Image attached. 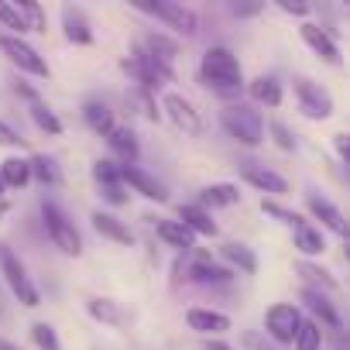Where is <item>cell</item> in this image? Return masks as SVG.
I'll use <instances>...</instances> for the list:
<instances>
[{
  "label": "cell",
  "instance_id": "obj_9",
  "mask_svg": "<svg viewBox=\"0 0 350 350\" xmlns=\"http://www.w3.org/2000/svg\"><path fill=\"white\" fill-rule=\"evenodd\" d=\"M299 323H302V312H299V306H292V302H278V306H271V309L265 312V329H268L278 343H292L295 333H299Z\"/></svg>",
  "mask_w": 350,
  "mask_h": 350
},
{
  "label": "cell",
  "instance_id": "obj_12",
  "mask_svg": "<svg viewBox=\"0 0 350 350\" xmlns=\"http://www.w3.org/2000/svg\"><path fill=\"white\" fill-rule=\"evenodd\" d=\"M299 31H302V42H306V45H309V49L326 62V66H340V62H343V59H340V45H336V38H333L326 28H319V25L306 21Z\"/></svg>",
  "mask_w": 350,
  "mask_h": 350
},
{
  "label": "cell",
  "instance_id": "obj_21",
  "mask_svg": "<svg viewBox=\"0 0 350 350\" xmlns=\"http://www.w3.org/2000/svg\"><path fill=\"white\" fill-rule=\"evenodd\" d=\"M83 120L90 124V131H96V134H110L117 124H113V113H110V107L107 103H100V100H90L86 107H83Z\"/></svg>",
  "mask_w": 350,
  "mask_h": 350
},
{
  "label": "cell",
  "instance_id": "obj_6",
  "mask_svg": "<svg viewBox=\"0 0 350 350\" xmlns=\"http://www.w3.org/2000/svg\"><path fill=\"white\" fill-rule=\"evenodd\" d=\"M0 49L8 52V59H11L21 72L38 76V79H49V62H45L25 38H18V35H0Z\"/></svg>",
  "mask_w": 350,
  "mask_h": 350
},
{
  "label": "cell",
  "instance_id": "obj_27",
  "mask_svg": "<svg viewBox=\"0 0 350 350\" xmlns=\"http://www.w3.org/2000/svg\"><path fill=\"white\" fill-rule=\"evenodd\" d=\"M295 271L309 282V288H312V292H336V288H340V285H336V278H329V271H323L319 265L299 261V265H295Z\"/></svg>",
  "mask_w": 350,
  "mask_h": 350
},
{
  "label": "cell",
  "instance_id": "obj_32",
  "mask_svg": "<svg viewBox=\"0 0 350 350\" xmlns=\"http://www.w3.org/2000/svg\"><path fill=\"white\" fill-rule=\"evenodd\" d=\"M295 350H319V343H323V329H319V323L316 319H302L299 323V333H295Z\"/></svg>",
  "mask_w": 350,
  "mask_h": 350
},
{
  "label": "cell",
  "instance_id": "obj_44",
  "mask_svg": "<svg viewBox=\"0 0 350 350\" xmlns=\"http://www.w3.org/2000/svg\"><path fill=\"white\" fill-rule=\"evenodd\" d=\"M230 11H234L237 18H251V14H258V11H261V4H234Z\"/></svg>",
  "mask_w": 350,
  "mask_h": 350
},
{
  "label": "cell",
  "instance_id": "obj_17",
  "mask_svg": "<svg viewBox=\"0 0 350 350\" xmlns=\"http://www.w3.org/2000/svg\"><path fill=\"white\" fill-rule=\"evenodd\" d=\"M62 28H66V38L72 45H90L93 42V31H90V21L83 14V8H62Z\"/></svg>",
  "mask_w": 350,
  "mask_h": 350
},
{
  "label": "cell",
  "instance_id": "obj_22",
  "mask_svg": "<svg viewBox=\"0 0 350 350\" xmlns=\"http://www.w3.org/2000/svg\"><path fill=\"white\" fill-rule=\"evenodd\" d=\"M158 237L168 244V247H175V251H189L193 247V234L179 224V220H158Z\"/></svg>",
  "mask_w": 350,
  "mask_h": 350
},
{
  "label": "cell",
  "instance_id": "obj_24",
  "mask_svg": "<svg viewBox=\"0 0 350 350\" xmlns=\"http://www.w3.org/2000/svg\"><path fill=\"white\" fill-rule=\"evenodd\" d=\"M292 230H295V247H299L306 258H316V254H323V251H326L323 234H319L312 224H306V220H302V224H295Z\"/></svg>",
  "mask_w": 350,
  "mask_h": 350
},
{
  "label": "cell",
  "instance_id": "obj_40",
  "mask_svg": "<svg viewBox=\"0 0 350 350\" xmlns=\"http://www.w3.org/2000/svg\"><path fill=\"white\" fill-rule=\"evenodd\" d=\"M0 21H4L8 28H14L18 35H25V25H21V18H18V11H14L11 4H4V0H0Z\"/></svg>",
  "mask_w": 350,
  "mask_h": 350
},
{
  "label": "cell",
  "instance_id": "obj_4",
  "mask_svg": "<svg viewBox=\"0 0 350 350\" xmlns=\"http://www.w3.org/2000/svg\"><path fill=\"white\" fill-rule=\"evenodd\" d=\"M0 275H4V282L11 285V292H14V299H18L21 306H28V309L42 306L38 288L31 285V278H28V271H25L21 258H18L11 247H0Z\"/></svg>",
  "mask_w": 350,
  "mask_h": 350
},
{
  "label": "cell",
  "instance_id": "obj_13",
  "mask_svg": "<svg viewBox=\"0 0 350 350\" xmlns=\"http://www.w3.org/2000/svg\"><path fill=\"white\" fill-rule=\"evenodd\" d=\"M241 175H244V183H251L254 189H261V193H268V196H285V193H288V183L282 179L278 172H271L268 165L247 161V165L241 168ZM268 196H265V200H268Z\"/></svg>",
  "mask_w": 350,
  "mask_h": 350
},
{
  "label": "cell",
  "instance_id": "obj_38",
  "mask_svg": "<svg viewBox=\"0 0 350 350\" xmlns=\"http://www.w3.org/2000/svg\"><path fill=\"white\" fill-rule=\"evenodd\" d=\"M261 210H265L268 217H275V220H282V224H288V227H295V224H302V217H299V213H292V210H285V206H278L275 200H261Z\"/></svg>",
  "mask_w": 350,
  "mask_h": 350
},
{
  "label": "cell",
  "instance_id": "obj_42",
  "mask_svg": "<svg viewBox=\"0 0 350 350\" xmlns=\"http://www.w3.org/2000/svg\"><path fill=\"white\" fill-rule=\"evenodd\" d=\"M278 8H282L285 14H299V18L309 14V4H302V0H278Z\"/></svg>",
  "mask_w": 350,
  "mask_h": 350
},
{
  "label": "cell",
  "instance_id": "obj_3",
  "mask_svg": "<svg viewBox=\"0 0 350 350\" xmlns=\"http://www.w3.org/2000/svg\"><path fill=\"white\" fill-rule=\"evenodd\" d=\"M42 224H45L52 244H55L62 254H69V258H79V254H83V237H79L76 224H72L55 203H49V200H42Z\"/></svg>",
  "mask_w": 350,
  "mask_h": 350
},
{
  "label": "cell",
  "instance_id": "obj_25",
  "mask_svg": "<svg viewBox=\"0 0 350 350\" xmlns=\"http://www.w3.org/2000/svg\"><path fill=\"white\" fill-rule=\"evenodd\" d=\"M127 103H131L144 120H151V124L161 120V110H158V103H154V93H148L144 86H131V90H127Z\"/></svg>",
  "mask_w": 350,
  "mask_h": 350
},
{
  "label": "cell",
  "instance_id": "obj_36",
  "mask_svg": "<svg viewBox=\"0 0 350 350\" xmlns=\"http://www.w3.org/2000/svg\"><path fill=\"white\" fill-rule=\"evenodd\" d=\"M144 52L154 55V59H161V62H172L175 52H179V45H175L172 38H165V35H148V49Z\"/></svg>",
  "mask_w": 350,
  "mask_h": 350
},
{
  "label": "cell",
  "instance_id": "obj_20",
  "mask_svg": "<svg viewBox=\"0 0 350 350\" xmlns=\"http://www.w3.org/2000/svg\"><path fill=\"white\" fill-rule=\"evenodd\" d=\"M189 278L200 282V285H227V282L234 278V271H230V268H220V265H213V261H206V258H200V261L189 268Z\"/></svg>",
  "mask_w": 350,
  "mask_h": 350
},
{
  "label": "cell",
  "instance_id": "obj_37",
  "mask_svg": "<svg viewBox=\"0 0 350 350\" xmlns=\"http://www.w3.org/2000/svg\"><path fill=\"white\" fill-rule=\"evenodd\" d=\"M31 336H35L38 350H62V343H59V336H55V329L49 323H35L31 326Z\"/></svg>",
  "mask_w": 350,
  "mask_h": 350
},
{
  "label": "cell",
  "instance_id": "obj_26",
  "mask_svg": "<svg viewBox=\"0 0 350 350\" xmlns=\"http://www.w3.org/2000/svg\"><path fill=\"white\" fill-rule=\"evenodd\" d=\"M220 254H224L241 275H254V271H258V258H254V251L244 247V244H224Z\"/></svg>",
  "mask_w": 350,
  "mask_h": 350
},
{
  "label": "cell",
  "instance_id": "obj_30",
  "mask_svg": "<svg viewBox=\"0 0 350 350\" xmlns=\"http://www.w3.org/2000/svg\"><path fill=\"white\" fill-rule=\"evenodd\" d=\"M251 96H254L258 103H265V107H278V103H282V86H278L271 76H258V79L251 83Z\"/></svg>",
  "mask_w": 350,
  "mask_h": 350
},
{
  "label": "cell",
  "instance_id": "obj_31",
  "mask_svg": "<svg viewBox=\"0 0 350 350\" xmlns=\"http://www.w3.org/2000/svg\"><path fill=\"white\" fill-rule=\"evenodd\" d=\"M86 309H90L93 319H100V323H107V326H120V323H124V312H120L117 302H110V299H90Z\"/></svg>",
  "mask_w": 350,
  "mask_h": 350
},
{
  "label": "cell",
  "instance_id": "obj_28",
  "mask_svg": "<svg viewBox=\"0 0 350 350\" xmlns=\"http://www.w3.org/2000/svg\"><path fill=\"white\" fill-rule=\"evenodd\" d=\"M241 200V189L237 186H230V183H217V186H206L203 189V210L206 206H234Z\"/></svg>",
  "mask_w": 350,
  "mask_h": 350
},
{
  "label": "cell",
  "instance_id": "obj_41",
  "mask_svg": "<svg viewBox=\"0 0 350 350\" xmlns=\"http://www.w3.org/2000/svg\"><path fill=\"white\" fill-rule=\"evenodd\" d=\"M0 144H4V148H21V144H25V137H21L11 124L0 120Z\"/></svg>",
  "mask_w": 350,
  "mask_h": 350
},
{
  "label": "cell",
  "instance_id": "obj_15",
  "mask_svg": "<svg viewBox=\"0 0 350 350\" xmlns=\"http://www.w3.org/2000/svg\"><path fill=\"white\" fill-rule=\"evenodd\" d=\"M186 323H189L196 333H203V336H220V333L230 329V316L213 312V309H189V312H186Z\"/></svg>",
  "mask_w": 350,
  "mask_h": 350
},
{
  "label": "cell",
  "instance_id": "obj_8",
  "mask_svg": "<svg viewBox=\"0 0 350 350\" xmlns=\"http://www.w3.org/2000/svg\"><path fill=\"white\" fill-rule=\"evenodd\" d=\"M161 110H165V117L179 127L183 134H203V117H200V110L183 96V93H165L161 96Z\"/></svg>",
  "mask_w": 350,
  "mask_h": 350
},
{
  "label": "cell",
  "instance_id": "obj_10",
  "mask_svg": "<svg viewBox=\"0 0 350 350\" xmlns=\"http://www.w3.org/2000/svg\"><path fill=\"white\" fill-rule=\"evenodd\" d=\"M120 183H127L134 193H141V196L151 200V203H165V200H168V189L154 179V175H148V172L137 168V165H120Z\"/></svg>",
  "mask_w": 350,
  "mask_h": 350
},
{
  "label": "cell",
  "instance_id": "obj_48",
  "mask_svg": "<svg viewBox=\"0 0 350 350\" xmlns=\"http://www.w3.org/2000/svg\"><path fill=\"white\" fill-rule=\"evenodd\" d=\"M0 196H4V183H0Z\"/></svg>",
  "mask_w": 350,
  "mask_h": 350
},
{
  "label": "cell",
  "instance_id": "obj_18",
  "mask_svg": "<svg viewBox=\"0 0 350 350\" xmlns=\"http://www.w3.org/2000/svg\"><path fill=\"white\" fill-rule=\"evenodd\" d=\"M28 179H31V165L25 158L11 154L0 161V183H4V189H25Z\"/></svg>",
  "mask_w": 350,
  "mask_h": 350
},
{
  "label": "cell",
  "instance_id": "obj_33",
  "mask_svg": "<svg viewBox=\"0 0 350 350\" xmlns=\"http://www.w3.org/2000/svg\"><path fill=\"white\" fill-rule=\"evenodd\" d=\"M25 25V31H45V14L38 4H31V0H18V4H11Z\"/></svg>",
  "mask_w": 350,
  "mask_h": 350
},
{
  "label": "cell",
  "instance_id": "obj_47",
  "mask_svg": "<svg viewBox=\"0 0 350 350\" xmlns=\"http://www.w3.org/2000/svg\"><path fill=\"white\" fill-rule=\"evenodd\" d=\"M0 350H21L18 343H11V340H4V336H0Z\"/></svg>",
  "mask_w": 350,
  "mask_h": 350
},
{
  "label": "cell",
  "instance_id": "obj_1",
  "mask_svg": "<svg viewBox=\"0 0 350 350\" xmlns=\"http://www.w3.org/2000/svg\"><path fill=\"white\" fill-rule=\"evenodd\" d=\"M200 72H203V83H206L210 90H217L220 96H237L241 86H244L241 62H237V55H234L230 49H224V45L206 49Z\"/></svg>",
  "mask_w": 350,
  "mask_h": 350
},
{
  "label": "cell",
  "instance_id": "obj_2",
  "mask_svg": "<svg viewBox=\"0 0 350 350\" xmlns=\"http://www.w3.org/2000/svg\"><path fill=\"white\" fill-rule=\"evenodd\" d=\"M220 124H224V131H227L234 141H241V144H247V148H258V144L265 141V120H261V113H258L254 107H247V103H230V107H224Z\"/></svg>",
  "mask_w": 350,
  "mask_h": 350
},
{
  "label": "cell",
  "instance_id": "obj_14",
  "mask_svg": "<svg viewBox=\"0 0 350 350\" xmlns=\"http://www.w3.org/2000/svg\"><path fill=\"white\" fill-rule=\"evenodd\" d=\"M179 224H183L193 237H196V234H200V237H217V230H220L217 220L210 217V210H203V206H196V203H183V206H179Z\"/></svg>",
  "mask_w": 350,
  "mask_h": 350
},
{
  "label": "cell",
  "instance_id": "obj_16",
  "mask_svg": "<svg viewBox=\"0 0 350 350\" xmlns=\"http://www.w3.org/2000/svg\"><path fill=\"white\" fill-rule=\"evenodd\" d=\"M306 206H309V213H312L316 220H323L326 230H333L336 237H347V220H343V213H340L329 200H323V196H309Z\"/></svg>",
  "mask_w": 350,
  "mask_h": 350
},
{
  "label": "cell",
  "instance_id": "obj_23",
  "mask_svg": "<svg viewBox=\"0 0 350 350\" xmlns=\"http://www.w3.org/2000/svg\"><path fill=\"white\" fill-rule=\"evenodd\" d=\"M93 227H96L103 237L117 241V244H134V234H131L117 217H110V213H103V210H96V213H93Z\"/></svg>",
  "mask_w": 350,
  "mask_h": 350
},
{
  "label": "cell",
  "instance_id": "obj_7",
  "mask_svg": "<svg viewBox=\"0 0 350 350\" xmlns=\"http://www.w3.org/2000/svg\"><path fill=\"white\" fill-rule=\"evenodd\" d=\"M141 11L161 18L172 31H179V35H186V38H193V35L200 31L196 11H189V8H183V4H168V0H158V4H141Z\"/></svg>",
  "mask_w": 350,
  "mask_h": 350
},
{
  "label": "cell",
  "instance_id": "obj_34",
  "mask_svg": "<svg viewBox=\"0 0 350 350\" xmlns=\"http://www.w3.org/2000/svg\"><path fill=\"white\" fill-rule=\"evenodd\" d=\"M31 120L38 124V131H45V134H52V137L62 134V120H59L45 103H35V107H31Z\"/></svg>",
  "mask_w": 350,
  "mask_h": 350
},
{
  "label": "cell",
  "instance_id": "obj_43",
  "mask_svg": "<svg viewBox=\"0 0 350 350\" xmlns=\"http://www.w3.org/2000/svg\"><path fill=\"white\" fill-rule=\"evenodd\" d=\"M14 93H18V96H25V100H28L31 107H35V103H42L38 90H35V86H28V83H14Z\"/></svg>",
  "mask_w": 350,
  "mask_h": 350
},
{
  "label": "cell",
  "instance_id": "obj_29",
  "mask_svg": "<svg viewBox=\"0 0 350 350\" xmlns=\"http://www.w3.org/2000/svg\"><path fill=\"white\" fill-rule=\"evenodd\" d=\"M302 302L326 323V326H333V329H340V316H336V309L326 302V295L323 292H312V288H302Z\"/></svg>",
  "mask_w": 350,
  "mask_h": 350
},
{
  "label": "cell",
  "instance_id": "obj_5",
  "mask_svg": "<svg viewBox=\"0 0 350 350\" xmlns=\"http://www.w3.org/2000/svg\"><path fill=\"white\" fill-rule=\"evenodd\" d=\"M295 96H299V110H302L309 120H329V117H333V96H329L319 83L299 76V79H295Z\"/></svg>",
  "mask_w": 350,
  "mask_h": 350
},
{
  "label": "cell",
  "instance_id": "obj_19",
  "mask_svg": "<svg viewBox=\"0 0 350 350\" xmlns=\"http://www.w3.org/2000/svg\"><path fill=\"white\" fill-rule=\"evenodd\" d=\"M107 141H110V148L120 154V165H134V161H137V137H134L131 127H113V131L107 134Z\"/></svg>",
  "mask_w": 350,
  "mask_h": 350
},
{
  "label": "cell",
  "instance_id": "obj_35",
  "mask_svg": "<svg viewBox=\"0 0 350 350\" xmlns=\"http://www.w3.org/2000/svg\"><path fill=\"white\" fill-rule=\"evenodd\" d=\"M28 165H31V175H35L38 183H45V186H55V183H59V168H55L52 158L38 154V158H31Z\"/></svg>",
  "mask_w": 350,
  "mask_h": 350
},
{
  "label": "cell",
  "instance_id": "obj_11",
  "mask_svg": "<svg viewBox=\"0 0 350 350\" xmlns=\"http://www.w3.org/2000/svg\"><path fill=\"white\" fill-rule=\"evenodd\" d=\"M93 179L103 189L107 203H113V206H124L127 203V193H124V183H120V165H113L110 158H100L93 165Z\"/></svg>",
  "mask_w": 350,
  "mask_h": 350
},
{
  "label": "cell",
  "instance_id": "obj_39",
  "mask_svg": "<svg viewBox=\"0 0 350 350\" xmlns=\"http://www.w3.org/2000/svg\"><path fill=\"white\" fill-rule=\"evenodd\" d=\"M271 134H275V141H278V148H285V151H295V137H292V131L282 124V120H271V127H268Z\"/></svg>",
  "mask_w": 350,
  "mask_h": 350
},
{
  "label": "cell",
  "instance_id": "obj_45",
  "mask_svg": "<svg viewBox=\"0 0 350 350\" xmlns=\"http://www.w3.org/2000/svg\"><path fill=\"white\" fill-rule=\"evenodd\" d=\"M336 151H340V158L347 161V154H350V151H347V134H336Z\"/></svg>",
  "mask_w": 350,
  "mask_h": 350
},
{
  "label": "cell",
  "instance_id": "obj_46",
  "mask_svg": "<svg viewBox=\"0 0 350 350\" xmlns=\"http://www.w3.org/2000/svg\"><path fill=\"white\" fill-rule=\"evenodd\" d=\"M206 350H230V347H227V343H220V340H210V343H206Z\"/></svg>",
  "mask_w": 350,
  "mask_h": 350
}]
</instances>
